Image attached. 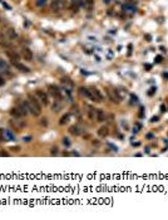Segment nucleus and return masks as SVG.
<instances>
[{"label": "nucleus", "mask_w": 168, "mask_h": 220, "mask_svg": "<svg viewBox=\"0 0 168 220\" xmlns=\"http://www.w3.org/2000/svg\"><path fill=\"white\" fill-rule=\"evenodd\" d=\"M48 88H49V93L53 96V98H54L55 101H62L63 100V93H62V91L59 89V87L50 84Z\"/></svg>", "instance_id": "20e7f679"}, {"label": "nucleus", "mask_w": 168, "mask_h": 220, "mask_svg": "<svg viewBox=\"0 0 168 220\" xmlns=\"http://www.w3.org/2000/svg\"><path fill=\"white\" fill-rule=\"evenodd\" d=\"M161 59H162V57H157V62H158V63L161 62Z\"/></svg>", "instance_id": "7c9ffc66"}, {"label": "nucleus", "mask_w": 168, "mask_h": 220, "mask_svg": "<svg viewBox=\"0 0 168 220\" xmlns=\"http://www.w3.org/2000/svg\"><path fill=\"white\" fill-rule=\"evenodd\" d=\"M18 108V111L21 113V116H27L28 113H29V111H28V107H27V103H25V101L24 102H20V103L17 106Z\"/></svg>", "instance_id": "9d476101"}, {"label": "nucleus", "mask_w": 168, "mask_h": 220, "mask_svg": "<svg viewBox=\"0 0 168 220\" xmlns=\"http://www.w3.org/2000/svg\"><path fill=\"white\" fill-rule=\"evenodd\" d=\"M3 140V130H0V142H1Z\"/></svg>", "instance_id": "c85d7f7f"}, {"label": "nucleus", "mask_w": 168, "mask_h": 220, "mask_svg": "<svg viewBox=\"0 0 168 220\" xmlns=\"http://www.w3.org/2000/svg\"><path fill=\"white\" fill-rule=\"evenodd\" d=\"M82 127H79V126H72L70 128H69V132L72 133V135H74V136H79V135H82Z\"/></svg>", "instance_id": "9b49d317"}, {"label": "nucleus", "mask_w": 168, "mask_h": 220, "mask_svg": "<svg viewBox=\"0 0 168 220\" xmlns=\"http://www.w3.org/2000/svg\"><path fill=\"white\" fill-rule=\"evenodd\" d=\"M69 117H70V114H69V113H66L65 114V116H63L62 117V118H60V125H65V123L66 122H68V120H69Z\"/></svg>", "instance_id": "a211bd4d"}, {"label": "nucleus", "mask_w": 168, "mask_h": 220, "mask_svg": "<svg viewBox=\"0 0 168 220\" xmlns=\"http://www.w3.org/2000/svg\"><path fill=\"white\" fill-rule=\"evenodd\" d=\"M4 84H5V78L3 77L1 74H0V87H3Z\"/></svg>", "instance_id": "412c9836"}, {"label": "nucleus", "mask_w": 168, "mask_h": 220, "mask_svg": "<svg viewBox=\"0 0 168 220\" xmlns=\"http://www.w3.org/2000/svg\"><path fill=\"white\" fill-rule=\"evenodd\" d=\"M72 3H73V5H75V6L82 5V0H72Z\"/></svg>", "instance_id": "aec40b11"}, {"label": "nucleus", "mask_w": 168, "mask_h": 220, "mask_svg": "<svg viewBox=\"0 0 168 220\" xmlns=\"http://www.w3.org/2000/svg\"><path fill=\"white\" fill-rule=\"evenodd\" d=\"M80 93L83 94L84 97L89 98V100L93 101V102H102V100H103L102 93H100L97 88H84V87H82L80 88Z\"/></svg>", "instance_id": "f03ea898"}, {"label": "nucleus", "mask_w": 168, "mask_h": 220, "mask_svg": "<svg viewBox=\"0 0 168 220\" xmlns=\"http://www.w3.org/2000/svg\"><path fill=\"white\" fill-rule=\"evenodd\" d=\"M161 112H166V107L164 106H161Z\"/></svg>", "instance_id": "cd10ccee"}, {"label": "nucleus", "mask_w": 168, "mask_h": 220, "mask_svg": "<svg viewBox=\"0 0 168 220\" xmlns=\"http://www.w3.org/2000/svg\"><path fill=\"white\" fill-rule=\"evenodd\" d=\"M107 93H108V97L109 100L113 102V103H119L120 102V96L118 94V91H116V89H109V91H107Z\"/></svg>", "instance_id": "423d86ee"}, {"label": "nucleus", "mask_w": 168, "mask_h": 220, "mask_svg": "<svg viewBox=\"0 0 168 220\" xmlns=\"http://www.w3.org/2000/svg\"><path fill=\"white\" fill-rule=\"evenodd\" d=\"M60 110H62V103H60V101H55L53 104V112H59Z\"/></svg>", "instance_id": "dca6fc26"}, {"label": "nucleus", "mask_w": 168, "mask_h": 220, "mask_svg": "<svg viewBox=\"0 0 168 220\" xmlns=\"http://www.w3.org/2000/svg\"><path fill=\"white\" fill-rule=\"evenodd\" d=\"M13 66H14L15 68H18L20 72H25V73L29 72V68H28V67H25L24 64H21L20 62H13Z\"/></svg>", "instance_id": "ddd939ff"}, {"label": "nucleus", "mask_w": 168, "mask_h": 220, "mask_svg": "<svg viewBox=\"0 0 168 220\" xmlns=\"http://www.w3.org/2000/svg\"><path fill=\"white\" fill-rule=\"evenodd\" d=\"M6 56L10 58V60H11V63L13 62H19L20 60V56L17 53V52H14V50H6Z\"/></svg>", "instance_id": "1a4fd4ad"}, {"label": "nucleus", "mask_w": 168, "mask_h": 220, "mask_svg": "<svg viewBox=\"0 0 168 220\" xmlns=\"http://www.w3.org/2000/svg\"><path fill=\"white\" fill-rule=\"evenodd\" d=\"M0 74H5V76H8V77L11 76V73L9 72V64L1 58H0Z\"/></svg>", "instance_id": "0eeeda50"}, {"label": "nucleus", "mask_w": 168, "mask_h": 220, "mask_svg": "<svg viewBox=\"0 0 168 220\" xmlns=\"http://www.w3.org/2000/svg\"><path fill=\"white\" fill-rule=\"evenodd\" d=\"M96 120L98 121V122H103V121H106V113H104L103 110H97Z\"/></svg>", "instance_id": "f8f14e48"}, {"label": "nucleus", "mask_w": 168, "mask_h": 220, "mask_svg": "<svg viewBox=\"0 0 168 220\" xmlns=\"http://www.w3.org/2000/svg\"><path fill=\"white\" fill-rule=\"evenodd\" d=\"M35 97L38 98V101L42 103V106H48L49 104L48 94H46L44 91H42V89H37L35 91Z\"/></svg>", "instance_id": "7ed1b4c3"}, {"label": "nucleus", "mask_w": 168, "mask_h": 220, "mask_svg": "<svg viewBox=\"0 0 168 220\" xmlns=\"http://www.w3.org/2000/svg\"><path fill=\"white\" fill-rule=\"evenodd\" d=\"M25 103H27L28 111H29L33 116H35V117L40 116V113H42V103L38 101L37 97L29 94L28 96V100L25 101Z\"/></svg>", "instance_id": "f257e3e1"}, {"label": "nucleus", "mask_w": 168, "mask_h": 220, "mask_svg": "<svg viewBox=\"0 0 168 220\" xmlns=\"http://www.w3.org/2000/svg\"><path fill=\"white\" fill-rule=\"evenodd\" d=\"M153 92H156V88H152L151 91H149V93H148V94H149V96H152V94H153Z\"/></svg>", "instance_id": "bb28decb"}, {"label": "nucleus", "mask_w": 168, "mask_h": 220, "mask_svg": "<svg viewBox=\"0 0 168 220\" xmlns=\"http://www.w3.org/2000/svg\"><path fill=\"white\" fill-rule=\"evenodd\" d=\"M21 57L24 58V60H31L33 59V52L29 48H23L21 49Z\"/></svg>", "instance_id": "6e6552de"}, {"label": "nucleus", "mask_w": 168, "mask_h": 220, "mask_svg": "<svg viewBox=\"0 0 168 220\" xmlns=\"http://www.w3.org/2000/svg\"><path fill=\"white\" fill-rule=\"evenodd\" d=\"M153 137H154V135H153V133H148V135H147V138H148V140L153 138Z\"/></svg>", "instance_id": "393cba45"}, {"label": "nucleus", "mask_w": 168, "mask_h": 220, "mask_svg": "<svg viewBox=\"0 0 168 220\" xmlns=\"http://www.w3.org/2000/svg\"><path fill=\"white\" fill-rule=\"evenodd\" d=\"M88 114H89V118L90 120H94V117H96V113H97V110H94L93 107H88Z\"/></svg>", "instance_id": "f3484780"}, {"label": "nucleus", "mask_w": 168, "mask_h": 220, "mask_svg": "<svg viewBox=\"0 0 168 220\" xmlns=\"http://www.w3.org/2000/svg\"><path fill=\"white\" fill-rule=\"evenodd\" d=\"M5 135H6V136H8V137H9V138H11V140H14V136H13V135H11V133H10V132H9V131H6V132H5Z\"/></svg>", "instance_id": "5701e85b"}, {"label": "nucleus", "mask_w": 168, "mask_h": 220, "mask_svg": "<svg viewBox=\"0 0 168 220\" xmlns=\"http://www.w3.org/2000/svg\"><path fill=\"white\" fill-rule=\"evenodd\" d=\"M10 114H11L13 117H14V118H20V117H23V116H21V113L18 111V108H17V107L13 108V110L10 111Z\"/></svg>", "instance_id": "2eb2a0df"}, {"label": "nucleus", "mask_w": 168, "mask_h": 220, "mask_svg": "<svg viewBox=\"0 0 168 220\" xmlns=\"http://www.w3.org/2000/svg\"><path fill=\"white\" fill-rule=\"evenodd\" d=\"M63 143H64L65 146H69V145H70V142H69V138H66V137H65V138H63Z\"/></svg>", "instance_id": "4be33fe9"}, {"label": "nucleus", "mask_w": 168, "mask_h": 220, "mask_svg": "<svg viewBox=\"0 0 168 220\" xmlns=\"http://www.w3.org/2000/svg\"><path fill=\"white\" fill-rule=\"evenodd\" d=\"M24 140H25V141H27V142H29V141H30V137H25Z\"/></svg>", "instance_id": "c756f323"}, {"label": "nucleus", "mask_w": 168, "mask_h": 220, "mask_svg": "<svg viewBox=\"0 0 168 220\" xmlns=\"http://www.w3.org/2000/svg\"><path fill=\"white\" fill-rule=\"evenodd\" d=\"M108 133H109V131H108V127H100L99 128V131H98V135H99L100 137H107L108 136Z\"/></svg>", "instance_id": "4468645a"}, {"label": "nucleus", "mask_w": 168, "mask_h": 220, "mask_svg": "<svg viewBox=\"0 0 168 220\" xmlns=\"http://www.w3.org/2000/svg\"><path fill=\"white\" fill-rule=\"evenodd\" d=\"M56 154H58V148H56V147H53V148H52V155H56Z\"/></svg>", "instance_id": "b1692460"}, {"label": "nucleus", "mask_w": 168, "mask_h": 220, "mask_svg": "<svg viewBox=\"0 0 168 220\" xmlns=\"http://www.w3.org/2000/svg\"><path fill=\"white\" fill-rule=\"evenodd\" d=\"M151 121H152V122H157V121H158V117H157V116L152 117V120H151Z\"/></svg>", "instance_id": "a878e982"}, {"label": "nucleus", "mask_w": 168, "mask_h": 220, "mask_svg": "<svg viewBox=\"0 0 168 220\" xmlns=\"http://www.w3.org/2000/svg\"><path fill=\"white\" fill-rule=\"evenodd\" d=\"M163 77H166V78H168V73H166V74H163Z\"/></svg>", "instance_id": "2f4dec72"}, {"label": "nucleus", "mask_w": 168, "mask_h": 220, "mask_svg": "<svg viewBox=\"0 0 168 220\" xmlns=\"http://www.w3.org/2000/svg\"><path fill=\"white\" fill-rule=\"evenodd\" d=\"M123 9H124V10H128V11H135V6H133V5H128V4L123 5Z\"/></svg>", "instance_id": "6ab92c4d"}, {"label": "nucleus", "mask_w": 168, "mask_h": 220, "mask_svg": "<svg viewBox=\"0 0 168 220\" xmlns=\"http://www.w3.org/2000/svg\"><path fill=\"white\" fill-rule=\"evenodd\" d=\"M66 5V0H53L50 4V10L52 11H59Z\"/></svg>", "instance_id": "39448f33"}]
</instances>
